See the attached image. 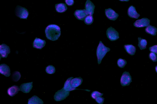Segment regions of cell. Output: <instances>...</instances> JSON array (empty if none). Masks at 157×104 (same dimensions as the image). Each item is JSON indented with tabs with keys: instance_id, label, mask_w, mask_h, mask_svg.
I'll return each instance as SVG.
<instances>
[{
	"instance_id": "6da1fadb",
	"label": "cell",
	"mask_w": 157,
	"mask_h": 104,
	"mask_svg": "<svg viewBox=\"0 0 157 104\" xmlns=\"http://www.w3.org/2000/svg\"><path fill=\"white\" fill-rule=\"evenodd\" d=\"M61 29L58 25L50 24L45 28V33L47 39L52 41L57 40L61 35Z\"/></svg>"
},
{
	"instance_id": "7a4b0ae2",
	"label": "cell",
	"mask_w": 157,
	"mask_h": 104,
	"mask_svg": "<svg viewBox=\"0 0 157 104\" xmlns=\"http://www.w3.org/2000/svg\"><path fill=\"white\" fill-rule=\"evenodd\" d=\"M110 50V49L105 45L102 41H100L97 46L96 55L98 64L101 63V61L106 53Z\"/></svg>"
},
{
	"instance_id": "3957f363",
	"label": "cell",
	"mask_w": 157,
	"mask_h": 104,
	"mask_svg": "<svg viewBox=\"0 0 157 104\" xmlns=\"http://www.w3.org/2000/svg\"><path fill=\"white\" fill-rule=\"evenodd\" d=\"M15 14L21 19H27L29 13L26 8L17 5L15 9Z\"/></svg>"
},
{
	"instance_id": "277c9868",
	"label": "cell",
	"mask_w": 157,
	"mask_h": 104,
	"mask_svg": "<svg viewBox=\"0 0 157 104\" xmlns=\"http://www.w3.org/2000/svg\"><path fill=\"white\" fill-rule=\"evenodd\" d=\"M106 35L108 38L111 41H116L119 38L118 32L112 27L107 29Z\"/></svg>"
},
{
	"instance_id": "5b68a950",
	"label": "cell",
	"mask_w": 157,
	"mask_h": 104,
	"mask_svg": "<svg viewBox=\"0 0 157 104\" xmlns=\"http://www.w3.org/2000/svg\"><path fill=\"white\" fill-rule=\"evenodd\" d=\"M70 91L65 90L63 88L56 92L54 96V99L56 101H60L65 99L68 96Z\"/></svg>"
},
{
	"instance_id": "8992f818",
	"label": "cell",
	"mask_w": 157,
	"mask_h": 104,
	"mask_svg": "<svg viewBox=\"0 0 157 104\" xmlns=\"http://www.w3.org/2000/svg\"><path fill=\"white\" fill-rule=\"evenodd\" d=\"M132 82V77L129 72H124L121 77L120 83L122 86H128Z\"/></svg>"
},
{
	"instance_id": "52a82bcc",
	"label": "cell",
	"mask_w": 157,
	"mask_h": 104,
	"mask_svg": "<svg viewBox=\"0 0 157 104\" xmlns=\"http://www.w3.org/2000/svg\"><path fill=\"white\" fill-rule=\"evenodd\" d=\"M150 20L147 18H143L136 20L133 23L134 27L137 28L146 27L150 25Z\"/></svg>"
},
{
	"instance_id": "ba28073f",
	"label": "cell",
	"mask_w": 157,
	"mask_h": 104,
	"mask_svg": "<svg viewBox=\"0 0 157 104\" xmlns=\"http://www.w3.org/2000/svg\"><path fill=\"white\" fill-rule=\"evenodd\" d=\"M105 12L106 17L110 20L115 21L119 16L118 14L111 8L105 9Z\"/></svg>"
},
{
	"instance_id": "9c48e42d",
	"label": "cell",
	"mask_w": 157,
	"mask_h": 104,
	"mask_svg": "<svg viewBox=\"0 0 157 104\" xmlns=\"http://www.w3.org/2000/svg\"><path fill=\"white\" fill-rule=\"evenodd\" d=\"M95 6L90 0H87L85 5V10L88 15H93L94 13Z\"/></svg>"
},
{
	"instance_id": "30bf717a",
	"label": "cell",
	"mask_w": 157,
	"mask_h": 104,
	"mask_svg": "<svg viewBox=\"0 0 157 104\" xmlns=\"http://www.w3.org/2000/svg\"><path fill=\"white\" fill-rule=\"evenodd\" d=\"M46 44V42L45 40L36 38L33 41V45L34 48L41 49L45 46Z\"/></svg>"
},
{
	"instance_id": "8fae6325",
	"label": "cell",
	"mask_w": 157,
	"mask_h": 104,
	"mask_svg": "<svg viewBox=\"0 0 157 104\" xmlns=\"http://www.w3.org/2000/svg\"><path fill=\"white\" fill-rule=\"evenodd\" d=\"M33 82L24 83L21 84L19 87V91L25 93H29L32 89Z\"/></svg>"
},
{
	"instance_id": "7c38bea8",
	"label": "cell",
	"mask_w": 157,
	"mask_h": 104,
	"mask_svg": "<svg viewBox=\"0 0 157 104\" xmlns=\"http://www.w3.org/2000/svg\"><path fill=\"white\" fill-rule=\"evenodd\" d=\"M128 16L130 18L137 19L140 15L136 10L135 7L133 5H130L127 10Z\"/></svg>"
},
{
	"instance_id": "4fadbf2b",
	"label": "cell",
	"mask_w": 157,
	"mask_h": 104,
	"mask_svg": "<svg viewBox=\"0 0 157 104\" xmlns=\"http://www.w3.org/2000/svg\"><path fill=\"white\" fill-rule=\"evenodd\" d=\"M73 78V77H69L67 79L66 81H65L63 87L65 90L69 91L77 89L82 90L88 91H90V90L88 89H77L76 88H74L72 87L70 81Z\"/></svg>"
},
{
	"instance_id": "5bb4252c",
	"label": "cell",
	"mask_w": 157,
	"mask_h": 104,
	"mask_svg": "<svg viewBox=\"0 0 157 104\" xmlns=\"http://www.w3.org/2000/svg\"><path fill=\"white\" fill-rule=\"evenodd\" d=\"M0 74L6 77H9L11 74L9 66L3 63L0 65Z\"/></svg>"
},
{
	"instance_id": "9a60e30c",
	"label": "cell",
	"mask_w": 157,
	"mask_h": 104,
	"mask_svg": "<svg viewBox=\"0 0 157 104\" xmlns=\"http://www.w3.org/2000/svg\"><path fill=\"white\" fill-rule=\"evenodd\" d=\"M74 14L77 19L81 20H83L85 17L88 15L84 9L76 10Z\"/></svg>"
},
{
	"instance_id": "2e32d148",
	"label": "cell",
	"mask_w": 157,
	"mask_h": 104,
	"mask_svg": "<svg viewBox=\"0 0 157 104\" xmlns=\"http://www.w3.org/2000/svg\"><path fill=\"white\" fill-rule=\"evenodd\" d=\"M2 48L0 51V55L3 58H6L10 53V49L9 46L5 44H2Z\"/></svg>"
},
{
	"instance_id": "e0dca14e",
	"label": "cell",
	"mask_w": 157,
	"mask_h": 104,
	"mask_svg": "<svg viewBox=\"0 0 157 104\" xmlns=\"http://www.w3.org/2000/svg\"><path fill=\"white\" fill-rule=\"evenodd\" d=\"M124 47L128 54L131 56L135 55L136 51L135 46L132 44H126L124 45Z\"/></svg>"
},
{
	"instance_id": "ac0fdd59",
	"label": "cell",
	"mask_w": 157,
	"mask_h": 104,
	"mask_svg": "<svg viewBox=\"0 0 157 104\" xmlns=\"http://www.w3.org/2000/svg\"><path fill=\"white\" fill-rule=\"evenodd\" d=\"M83 82L82 79L80 77L72 78L70 83L72 87L76 88L81 85Z\"/></svg>"
},
{
	"instance_id": "d6986e66",
	"label": "cell",
	"mask_w": 157,
	"mask_h": 104,
	"mask_svg": "<svg viewBox=\"0 0 157 104\" xmlns=\"http://www.w3.org/2000/svg\"><path fill=\"white\" fill-rule=\"evenodd\" d=\"M19 91V87L16 85H13L9 87L7 90L8 94L11 97H13L17 94Z\"/></svg>"
},
{
	"instance_id": "ffe728a7",
	"label": "cell",
	"mask_w": 157,
	"mask_h": 104,
	"mask_svg": "<svg viewBox=\"0 0 157 104\" xmlns=\"http://www.w3.org/2000/svg\"><path fill=\"white\" fill-rule=\"evenodd\" d=\"M56 11L58 13H63L66 11L67 7L66 5L63 3L56 4L55 5Z\"/></svg>"
},
{
	"instance_id": "44dd1931",
	"label": "cell",
	"mask_w": 157,
	"mask_h": 104,
	"mask_svg": "<svg viewBox=\"0 0 157 104\" xmlns=\"http://www.w3.org/2000/svg\"><path fill=\"white\" fill-rule=\"evenodd\" d=\"M42 100L36 95H34L28 99V104H43Z\"/></svg>"
},
{
	"instance_id": "7402d4cb",
	"label": "cell",
	"mask_w": 157,
	"mask_h": 104,
	"mask_svg": "<svg viewBox=\"0 0 157 104\" xmlns=\"http://www.w3.org/2000/svg\"><path fill=\"white\" fill-rule=\"evenodd\" d=\"M145 31L147 34L152 36H155L156 34L157 29L155 27L150 24L146 27Z\"/></svg>"
},
{
	"instance_id": "603a6c76",
	"label": "cell",
	"mask_w": 157,
	"mask_h": 104,
	"mask_svg": "<svg viewBox=\"0 0 157 104\" xmlns=\"http://www.w3.org/2000/svg\"><path fill=\"white\" fill-rule=\"evenodd\" d=\"M138 46L140 49L142 50L145 49L147 43V40L141 37H138Z\"/></svg>"
},
{
	"instance_id": "cb8c5ba5",
	"label": "cell",
	"mask_w": 157,
	"mask_h": 104,
	"mask_svg": "<svg viewBox=\"0 0 157 104\" xmlns=\"http://www.w3.org/2000/svg\"><path fill=\"white\" fill-rule=\"evenodd\" d=\"M94 18L93 15H88L84 18L83 21L87 25L92 24L94 21Z\"/></svg>"
},
{
	"instance_id": "d4e9b609",
	"label": "cell",
	"mask_w": 157,
	"mask_h": 104,
	"mask_svg": "<svg viewBox=\"0 0 157 104\" xmlns=\"http://www.w3.org/2000/svg\"><path fill=\"white\" fill-rule=\"evenodd\" d=\"M21 77V75L20 72L15 71L13 72L12 76V80L14 82L18 81Z\"/></svg>"
},
{
	"instance_id": "484cf974",
	"label": "cell",
	"mask_w": 157,
	"mask_h": 104,
	"mask_svg": "<svg viewBox=\"0 0 157 104\" xmlns=\"http://www.w3.org/2000/svg\"><path fill=\"white\" fill-rule=\"evenodd\" d=\"M45 71L48 74H52L55 72L56 69L53 65H49L46 67Z\"/></svg>"
},
{
	"instance_id": "4316f807",
	"label": "cell",
	"mask_w": 157,
	"mask_h": 104,
	"mask_svg": "<svg viewBox=\"0 0 157 104\" xmlns=\"http://www.w3.org/2000/svg\"><path fill=\"white\" fill-rule=\"evenodd\" d=\"M127 63V61L125 59L121 58L119 59L117 61L118 66L121 68L124 67Z\"/></svg>"
},
{
	"instance_id": "83f0119b",
	"label": "cell",
	"mask_w": 157,
	"mask_h": 104,
	"mask_svg": "<svg viewBox=\"0 0 157 104\" xmlns=\"http://www.w3.org/2000/svg\"><path fill=\"white\" fill-rule=\"evenodd\" d=\"M103 95V94L99 92L98 91H93L91 94V98L95 99L97 98L102 96Z\"/></svg>"
},
{
	"instance_id": "f1b7e54d",
	"label": "cell",
	"mask_w": 157,
	"mask_h": 104,
	"mask_svg": "<svg viewBox=\"0 0 157 104\" xmlns=\"http://www.w3.org/2000/svg\"><path fill=\"white\" fill-rule=\"evenodd\" d=\"M149 58L150 59L154 62L157 61V56L155 53L151 52L149 54Z\"/></svg>"
},
{
	"instance_id": "f546056e",
	"label": "cell",
	"mask_w": 157,
	"mask_h": 104,
	"mask_svg": "<svg viewBox=\"0 0 157 104\" xmlns=\"http://www.w3.org/2000/svg\"><path fill=\"white\" fill-rule=\"evenodd\" d=\"M157 45H155L152 46L150 47L149 48V50L151 52H154L156 54H157Z\"/></svg>"
},
{
	"instance_id": "4dcf8cb0",
	"label": "cell",
	"mask_w": 157,
	"mask_h": 104,
	"mask_svg": "<svg viewBox=\"0 0 157 104\" xmlns=\"http://www.w3.org/2000/svg\"><path fill=\"white\" fill-rule=\"evenodd\" d=\"M104 98L100 96L97 98L95 100L97 103L99 104H102L104 102Z\"/></svg>"
},
{
	"instance_id": "1f68e13d",
	"label": "cell",
	"mask_w": 157,
	"mask_h": 104,
	"mask_svg": "<svg viewBox=\"0 0 157 104\" xmlns=\"http://www.w3.org/2000/svg\"><path fill=\"white\" fill-rule=\"evenodd\" d=\"M66 4L69 6H71L73 5L74 3V0H64Z\"/></svg>"
},
{
	"instance_id": "d6a6232c",
	"label": "cell",
	"mask_w": 157,
	"mask_h": 104,
	"mask_svg": "<svg viewBox=\"0 0 157 104\" xmlns=\"http://www.w3.org/2000/svg\"><path fill=\"white\" fill-rule=\"evenodd\" d=\"M119 1L121 2H128L130 0H119Z\"/></svg>"
},
{
	"instance_id": "836d02e7",
	"label": "cell",
	"mask_w": 157,
	"mask_h": 104,
	"mask_svg": "<svg viewBox=\"0 0 157 104\" xmlns=\"http://www.w3.org/2000/svg\"><path fill=\"white\" fill-rule=\"evenodd\" d=\"M157 66H156L155 67V71L156 73H157Z\"/></svg>"
},
{
	"instance_id": "e575fe53",
	"label": "cell",
	"mask_w": 157,
	"mask_h": 104,
	"mask_svg": "<svg viewBox=\"0 0 157 104\" xmlns=\"http://www.w3.org/2000/svg\"><path fill=\"white\" fill-rule=\"evenodd\" d=\"M2 45H0V51L2 49Z\"/></svg>"
},
{
	"instance_id": "d590c367",
	"label": "cell",
	"mask_w": 157,
	"mask_h": 104,
	"mask_svg": "<svg viewBox=\"0 0 157 104\" xmlns=\"http://www.w3.org/2000/svg\"><path fill=\"white\" fill-rule=\"evenodd\" d=\"M1 58H2V57H1V55H0V61L1 59Z\"/></svg>"
}]
</instances>
